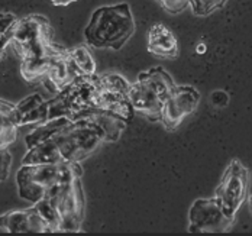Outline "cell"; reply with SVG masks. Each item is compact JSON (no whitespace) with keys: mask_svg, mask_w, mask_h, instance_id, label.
Wrapping results in <instances>:
<instances>
[{"mask_svg":"<svg viewBox=\"0 0 252 236\" xmlns=\"http://www.w3.org/2000/svg\"><path fill=\"white\" fill-rule=\"evenodd\" d=\"M133 33L135 21L130 6L125 1L96 9L84 28L87 45L97 50L119 51Z\"/></svg>","mask_w":252,"mask_h":236,"instance_id":"obj_1","label":"cell"},{"mask_svg":"<svg viewBox=\"0 0 252 236\" xmlns=\"http://www.w3.org/2000/svg\"><path fill=\"white\" fill-rule=\"evenodd\" d=\"M176 83L162 67H152L142 71L135 83L129 86V100L135 113L151 122L161 120L164 102L173 91Z\"/></svg>","mask_w":252,"mask_h":236,"instance_id":"obj_2","label":"cell"},{"mask_svg":"<svg viewBox=\"0 0 252 236\" xmlns=\"http://www.w3.org/2000/svg\"><path fill=\"white\" fill-rule=\"evenodd\" d=\"M50 119L68 118L76 120L101 112L99 106V76H77L48 102Z\"/></svg>","mask_w":252,"mask_h":236,"instance_id":"obj_3","label":"cell"},{"mask_svg":"<svg viewBox=\"0 0 252 236\" xmlns=\"http://www.w3.org/2000/svg\"><path fill=\"white\" fill-rule=\"evenodd\" d=\"M77 173H84L80 162L22 164L16 174L19 197L33 205L41 200L51 188Z\"/></svg>","mask_w":252,"mask_h":236,"instance_id":"obj_4","label":"cell"},{"mask_svg":"<svg viewBox=\"0 0 252 236\" xmlns=\"http://www.w3.org/2000/svg\"><path fill=\"white\" fill-rule=\"evenodd\" d=\"M52 39L54 29L50 21L42 15H29L16 21L10 45L21 59L50 57L65 50Z\"/></svg>","mask_w":252,"mask_h":236,"instance_id":"obj_5","label":"cell"},{"mask_svg":"<svg viewBox=\"0 0 252 236\" xmlns=\"http://www.w3.org/2000/svg\"><path fill=\"white\" fill-rule=\"evenodd\" d=\"M83 173L73 174L65 181L55 185L42 197L47 199L61 223V234H77L81 231V223L84 220V190H83Z\"/></svg>","mask_w":252,"mask_h":236,"instance_id":"obj_6","label":"cell"},{"mask_svg":"<svg viewBox=\"0 0 252 236\" xmlns=\"http://www.w3.org/2000/svg\"><path fill=\"white\" fill-rule=\"evenodd\" d=\"M235 225V214H230L216 199H197L189 210L190 234H223Z\"/></svg>","mask_w":252,"mask_h":236,"instance_id":"obj_7","label":"cell"},{"mask_svg":"<svg viewBox=\"0 0 252 236\" xmlns=\"http://www.w3.org/2000/svg\"><path fill=\"white\" fill-rule=\"evenodd\" d=\"M250 184V170L239 159H232L220 178V183L215 190V197L230 214H236V211L248 199Z\"/></svg>","mask_w":252,"mask_h":236,"instance_id":"obj_8","label":"cell"},{"mask_svg":"<svg viewBox=\"0 0 252 236\" xmlns=\"http://www.w3.org/2000/svg\"><path fill=\"white\" fill-rule=\"evenodd\" d=\"M130 83L121 74L99 76V106L101 112L118 116L126 123L132 120L135 112L129 100Z\"/></svg>","mask_w":252,"mask_h":236,"instance_id":"obj_9","label":"cell"},{"mask_svg":"<svg viewBox=\"0 0 252 236\" xmlns=\"http://www.w3.org/2000/svg\"><path fill=\"white\" fill-rule=\"evenodd\" d=\"M200 103V93L193 86H174L161 112V123L165 131H176L184 118L193 115Z\"/></svg>","mask_w":252,"mask_h":236,"instance_id":"obj_10","label":"cell"},{"mask_svg":"<svg viewBox=\"0 0 252 236\" xmlns=\"http://www.w3.org/2000/svg\"><path fill=\"white\" fill-rule=\"evenodd\" d=\"M0 229L9 234H51L50 226L35 206L10 210L0 216Z\"/></svg>","mask_w":252,"mask_h":236,"instance_id":"obj_11","label":"cell"},{"mask_svg":"<svg viewBox=\"0 0 252 236\" xmlns=\"http://www.w3.org/2000/svg\"><path fill=\"white\" fill-rule=\"evenodd\" d=\"M77 76L80 74L68 55V50L65 48L64 51L51 58L50 67L41 81L45 86V88L54 93H58L61 88H64L68 83L76 79Z\"/></svg>","mask_w":252,"mask_h":236,"instance_id":"obj_12","label":"cell"},{"mask_svg":"<svg viewBox=\"0 0 252 236\" xmlns=\"http://www.w3.org/2000/svg\"><path fill=\"white\" fill-rule=\"evenodd\" d=\"M16 109V120L18 126L25 125H42L50 120V109L48 102L42 99L41 94H31L22 99Z\"/></svg>","mask_w":252,"mask_h":236,"instance_id":"obj_13","label":"cell"},{"mask_svg":"<svg viewBox=\"0 0 252 236\" xmlns=\"http://www.w3.org/2000/svg\"><path fill=\"white\" fill-rule=\"evenodd\" d=\"M148 53L161 58L178 57V42L174 33L162 24H155L148 30Z\"/></svg>","mask_w":252,"mask_h":236,"instance_id":"obj_14","label":"cell"},{"mask_svg":"<svg viewBox=\"0 0 252 236\" xmlns=\"http://www.w3.org/2000/svg\"><path fill=\"white\" fill-rule=\"evenodd\" d=\"M15 105L0 99V148H9L18 138Z\"/></svg>","mask_w":252,"mask_h":236,"instance_id":"obj_15","label":"cell"},{"mask_svg":"<svg viewBox=\"0 0 252 236\" xmlns=\"http://www.w3.org/2000/svg\"><path fill=\"white\" fill-rule=\"evenodd\" d=\"M61 162H63V159H61L58 147H57L54 138H50V139L29 148L26 155L22 159V164H61Z\"/></svg>","mask_w":252,"mask_h":236,"instance_id":"obj_16","label":"cell"},{"mask_svg":"<svg viewBox=\"0 0 252 236\" xmlns=\"http://www.w3.org/2000/svg\"><path fill=\"white\" fill-rule=\"evenodd\" d=\"M70 122L71 120L68 118H54V119H50L48 122H45L42 125H38L36 129H33L29 135L25 136L26 148L29 149V148L50 139L54 135H57L63 128H65Z\"/></svg>","mask_w":252,"mask_h":236,"instance_id":"obj_17","label":"cell"},{"mask_svg":"<svg viewBox=\"0 0 252 236\" xmlns=\"http://www.w3.org/2000/svg\"><path fill=\"white\" fill-rule=\"evenodd\" d=\"M68 55L78 71L80 76H93L96 74V61L87 45H80L73 50H68Z\"/></svg>","mask_w":252,"mask_h":236,"instance_id":"obj_18","label":"cell"},{"mask_svg":"<svg viewBox=\"0 0 252 236\" xmlns=\"http://www.w3.org/2000/svg\"><path fill=\"white\" fill-rule=\"evenodd\" d=\"M57 55V54H55ZM50 57H38V58H26L22 59L21 64V74L26 81H36V80H42L45 76L48 67H50L51 58Z\"/></svg>","mask_w":252,"mask_h":236,"instance_id":"obj_19","label":"cell"},{"mask_svg":"<svg viewBox=\"0 0 252 236\" xmlns=\"http://www.w3.org/2000/svg\"><path fill=\"white\" fill-rule=\"evenodd\" d=\"M18 18L10 12H0V61L4 55L7 45H10L13 28Z\"/></svg>","mask_w":252,"mask_h":236,"instance_id":"obj_20","label":"cell"},{"mask_svg":"<svg viewBox=\"0 0 252 236\" xmlns=\"http://www.w3.org/2000/svg\"><path fill=\"white\" fill-rule=\"evenodd\" d=\"M227 0H190V7L196 16H209L222 9Z\"/></svg>","mask_w":252,"mask_h":236,"instance_id":"obj_21","label":"cell"},{"mask_svg":"<svg viewBox=\"0 0 252 236\" xmlns=\"http://www.w3.org/2000/svg\"><path fill=\"white\" fill-rule=\"evenodd\" d=\"M165 12L178 15L190 6V0H155Z\"/></svg>","mask_w":252,"mask_h":236,"instance_id":"obj_22","label":"cell"},{"mask_svg":"<svg viewBox=\"0 0 252 236\" xmlns=\"http://www.w3.org/2000/svg\"><path fill=\"white\" fill-rule=\"evenodd\" d=\"M12 154L7 148H0V183L6 181L10 176L12 168Z\"/></svg>","mask_w":252,"mask_h":236,"instance_id":"obj_23","label":"cell"},{"mask_svg":"<svg viewBox=\"0 0 252 236\" xmlns=\"http://www.w3.org/2000/svg\"><path fill=\"white\" fill-rule=\"evenodd\" d=\"M50 1L54 6H68V4L74 3L77 0H50Z\"/></svg>","mask_w":252,"mask_h":236,"instance_id":"obj_24","label":"cell"},{"mask_svg":"<svg viewBox=\"0 0 252 236\" xmlns=\"http://www.w3.org/2000/svg\"><path fill=\"white\" fill-rule=\"evenodd\" d=\"M250 207H251V211H252V196L250 197Z\"/></svg>","mask_w":252,"mask_h":236,"instance_id":"obj_25","label":"cell"}]
</instances>
